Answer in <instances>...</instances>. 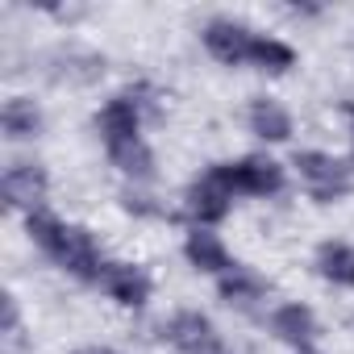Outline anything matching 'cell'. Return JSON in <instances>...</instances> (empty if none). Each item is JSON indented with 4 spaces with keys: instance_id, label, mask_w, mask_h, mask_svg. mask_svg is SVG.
<instances>
[{
    "instance_id": "ba28073f",
    "label": "cell",
    "mask_w": 354,
    "mask_h": 354,
    "mask_svg": "<svg viewBox=\"0 0 354 354\" xmlns=\"http://www.w3.org/2000/svg\"><path fill=\"white\" fill-rule=\"evenodd\" d=\"M96 129H100L104 146H117V142L142 138V100H138L133 92L113 96V100L96 113Z\"/></svg>"
},
{
    "instance_id": "5bb4252c",
    "label": "cell",
    "mask_w": 354,
    "mask_h": 354,
    "mask_svg": "<svg viewBox=\"0 0 354 354\" xmlns=\"http://www.w3.org/2000/svg\"><path fill=\"white\" fill-rule=\"evenodd\" d=\"M217 292H221V300L234 304V308H254L259 300H267L271 283H267L259 271H250V267H234V271H225V275L217 279Z\"/></svg>"
},
{
    "instance_id": "4fadbf2b",
    "label": "cell",
    "mask_w": 354,
    "mask_h": 354,
    "mask_svg": "<svg viewBox=\"0 0 354 354\" xmlns=\"http://www.w3.org/2000/svg\"><path fill=\"white\" fill-rule=\"evenodd\" d=\"M42 125H46V117H42L38 100H30V96H9L5 109H0V129H5L9 142H30L42 133Z\"/></svg>"
},
{
    "instance_id": "ffe728a7",
    "label": "cell",
    "mask_w": 354,
    "mask_h": 354,
    "mask_svg": "<svg viewBox=\"0 0 354 354\" xmlns=\"http://www.w3.org/2000/svg\"><path fill=\"white\" fill-rule=\"evenodd\" d=\"M346 113H350V146H354V104H346Z\"/></svg>"
},
{
    "instance_id": "6da1fadb",
    "label": "cell",
    "mask_w": 354,
    "mask_h": 354,
    "mask_svg": "<svg viewBox=\"0 0 354 354\" xmlns=\"http://www.w3.org/2000/svg\"><path fill=\"white\" fill-rule=\"evenodd\" d=\"M26 234H30V242H34L46 259H55L67 275H75V279H84V283H96V279H100L104 259H100V246H96L92 230H84V225H63L59 217H50V213L42 209V213H30V217H26Z\"/></svg>"
},
{
    "instance_id": "7a4b0ae2",
    "label": "cell",
    "mask_w": 354,
    "mask_h": 354,
    "mask_svg": "<svg viewBox=\"0 0 354 354\" xmlns=\"http://www.w3.org/2000/svg\"><path fill=\"white\" fill-rule=\"evenodd\" d=\"M296 175H300V184L304 192L317 201V205H333V201H346L350 188H354V175L342 158L325 154V150H296L292 158Z\"/></svg>"
},
{
    "instance_id": "8992f818",
    "label": "cell",
    "mask_w": 354,
    "mask_h": 354,
    "mask_svg": "<svg viewBox=\"0 0 354 354\" xmlns=\"http://www.w3.org/2000/svg\"><path fill=\"white\" fill-rule=\"evenodd\" d=\"M162 337L171 342L175 354H225V342H221L217 325L196 308H180L162 325Z\"/></svg>"
},
{
    "instance_id": "ac0fdd59",
    "label": "cell",
    "mask_w": 354,
    "mask_h": 354,
    "mask_svg": "<svg viewBox=\"0 0 354 354\" xmlns=\"http://www.w3.org/2000/svg\"><path fill=\"white\" fill-rule=\"evenodd\" d=\"M5 333H17V300L5 296Z\"/></svg>"
},
{
    "instance_id": "3957f363",
    "label": "cell",
    "mask_w": 354,
    "mask_h": 354,
    "mask_svg": "<svg viewBox=\"0 0 354 354\" xmlns=\"http://www.w3.org/2000/svg\"><path fill=\"white\" fill-rule=\"evenodd\" d=\"M213 171L221 175V184L234 196H279L283 192V162L267 158V154H246L234 162H213Z\"/></svg>"
},
{
    "instance_id": "30bf717a",
    "label": "cell",
    "mask_w": 354,
    "mask_h": 354,
    "mask_svg": "<svg viewBox=\"0 0 354 354\" xmlns=\"http://www.w3.org/2000/svg\"><path fill=\"white\" fill-rule=\"evenodd\" d=\"M271 333H275L279 342L296 346V350H308L313 337L321 333V329H317V313H313L308 304H300V300H288V304H279V308L271 313Z\"/></svg>"
},
{
    "instance_id": "52a82bcc",
    "label": "cell",
    "mask_w": 354,
    "mask_h": 354,
    "mask_svg": "<svg viewBox=\"0 0 354 354\" xmlns=\"http://www.w3.org/2000/svg\"><path fill=\"white\" fill-rule=\"evenodd\" d=\"M230 209H234V192L221 184V175H217L213 167H209L201 180L184 192V213L192 217L196 230H213L217 221L230 217Z\"/></svg>"
},
{
    "instance_id": "2e32d148",
    "label": "cell",
    "mask_w": 354,
    "mask_h": 354,
    "mask_svg": "<svg viewBox=\"0 0 354 354\" xmlns=\"http://www.w3.org/2000/svg\"><path fill=\"white\" fill-rule=\"evenodd\" d=\"M113 167L121 175H129V180H150L154 175V154L146 146V138H129V142H117V146H104Z\"/></svg>"
},
{
    "instance_id": "277c9868",
    "label": "cell",
    "mask_w": 354,
    "mask_h": 354,
    "mask_svg": "<svg viewBox=\"0 0 354 354\" xmlns=\"http://www.w3.org/2000/svg\"><path fill=\"white\" fill-rule=\"evenodd\" d=\"M0 192H5V205L9 209H21L26 217L30 213H42L46 192H50V175H46L42 162H30V158L9 162L5 175H0Z\"/></svg>"
},
{
    "instance_id": "d6986e66",
    "label": "cell",
    "mask_w": 354,
    "mask_h": 354,
    "mask_svg": "<svg viewBox=\"0 0 354 354\" xmlns=\"http://www.w3.org/2000/svg\"><path fill=\"white\" fill-rule=\"evenodd\" d=\"M71 354H117V350H109V346H88V350H71Z\"/></svg>"
},
{
    "instance_id": "7c38bea8",
    "label": "cell",
    "mask_w": 354,
    "mask_h": 354,
    "mask_svg": "<svg viewBox=\"0 0 354 354\" xmlns=\"http://www.w3.org/2000/svg\"><path fill=\"white\" fill-rule=\"evenodd\" d=\"M246 125L250 133H259L263 142H288L292 138V113L275 100V96H254L246 104Z\"/></svg>"
},
{
    "instance_id": "8fae6325",
    "label": "cell",
    "mask_w": 354,
    "mask_h": 354,
    "mask_svg": "<svg viewBox=\"0 0 354 354\" xmlns=\"http://www.w3.org/2000/svg\"><path fill=\"white\" fill-rule=\"evenodd\" d=\"M184 254H188V263L196 267V271H205V275H225V271H234L238 263L230 259V250H225V242L213 234V230H192L188 238H184Z\"/></svg>"
},
{
    "instance_id": "e0dca14e",
    "label": "cell",
    "mask_w": 354,
    "mask_h": 354,
    "mask_svg": "<svg viewBox=\"0 0 354 354\" xmlns=\"http://www.w3.org/2000/svg\"><path fill=\"white\" fill-rule=\"evenodd\" d=\"M250 67H259V71H271V75H283V71H292V67H296V50H292L288 42H279V38H267V34H259V42H254V55H250Z\"/></svg>"
},
{
    "instance_id": "5b68a950",
    "label": "cell",
    "mask_w": 354,
    "mask_h": 354,
    "mask_svg": "<svg viewBox=\"0 0 354 354\" xmlns=\"http://www.w3.org/2000/svg\"><path fill=\"white\" fill-rule=\"evenodd\" d=\"M201 42H205V50H209L217 63H225V67H250V55H254L259 34H254L246 21L213 17V21L201 30Z\"/></svg>"
},
{
    "instance_id": "9c48e42d",
    "label": "cell",
    "mask_w": 354,
    "mask_h": 354,
    "mask_svg": "<svg viewBox=\"0 0 354 354\" xmlns=\"http://www.w3.org/2000/svg\"><path fill=\"white\" fill-rule=\"evenodd\" d=\"M96 283H100L104 296L117 300L121 308H142V304L150 300V275H146L142 267H133V263H104V271H100Z\"/></svg>"
},
{
    "instance_id": "9a60e30c",
    "label": "cell",
    "mask_w": 354,
    "mask_h": 354,
    "mask_svg": "<svg viewBox=\"0 0 354 354\" xmlns=\"http://www.w3.org/2000/svg\"><path fill=\"white\" fill-rule=\"evenodd\" d=\"M313 267L321 279L337 288H354V246L350 242H321L313 254Z\"/></svg>"
}]
</instances>
